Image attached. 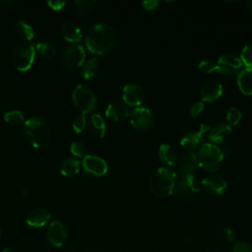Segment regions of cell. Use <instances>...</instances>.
<instances>
[{"label":"cell","mask_w":252,"mask_h":252,"mask_svg":"<svg viewBox=\"0 0 252 252\" xmlns=\"http://www.w3.org/2000/svg\"><path fill=\"white\" fill-rule=\"evenodd\" d=\"M198 165L197 155L195 152H185L178 160V168L181 176L193 174Z\"/></svg>","instance_id":"obj_18"},{"label":"cell","mask_w":252,"mask_h":252,"mask_svg":"<svg viewBox=\"0 0 252 252\" xmlns=\"http://www.w3.org/2000/svg\"><path fill=\"white\" fill-rule=\"evenodd\" d=\"M198 68H199V70H201L202 72H204L206 74H211V73L217 71V62L212 59H204V60L200 61Z\"/></svg>","instance_id":"obj_34"},{"label":"cell","mask_w":252,"mask_h":252,"mask_svg":"<svg viewBox=\"0 0 252 252\" xmlns=\"http://www.w3.org/2000/svg\"><path fill=\"white\" fill-rule=\"evenodd\" d=\"M200 252H218V251L215 249H211V248H202L200 250Z\"/></svg>","instance_id":"obj_42"},{"label":"cell","mask_w":252,"mask_h":252,"mask_svg":"<svg viewBox=\"0 0 252 252\" xmlns=\"http://www.w3.org/2000/svg\"><path fill=\"white\" fill-rule=\"evenodd\" d=\"M2 252H14V251L12 249H10V248H5V249H3Z\"/></svg>","instance_id":"obj_44"},{"label":"cell","mask_w":252,"mask_h":252,"mask_svg":"<svg viewBox=\"0 0 252 252\" xmlns=\"http://www.w3.org/2000/svg\"><path fill=\"white\" fill-rule=\"evenodd\" d=\"M222 233H223L224 238H225L227 241H232V240H234V238H235V232H234V230H233L232 228H230V227H225V228H223Z\"/></svg>","instance_id":"obj_40"},{"label":"cell","mask_w":252,"mask_h":252,"mask_svg":"<svg viewBox=\"0 0 252 252\" xmlns=\"http://www.w3.org/2000/svg\"><path fill=\"white\" fill-rule=\"evenodd\" d=\"M241 118H242V113L237 107L231 106L228 108L226 112V121L229 126H236L240 122Z\"/></svg>","instance_id":"obj_30"},{"label":"cell","mask_w":252,"mask_h":252,"mask_svg":"<svg viewBox=\"0 0 252 252\" xmlns=\"http://www.w3.org/2000/svg\"><path fill=\"white\" fill-rule=\"evenodd\" d=\"M66 2L65 1H60V0H50V1H47V5L53 9V10H61L64 6H65Z\"/></svg>","instance_id":"obj_39"},{"label":"cell","mask_w":252,"mask_h":252,"mask_svg":"<svg viewBox=\"0 0 252 252\" xmlns=\"http://www.w3.org/2000/svg\"><path fill=\"white\" fill-rule=\"evenodd\" d=\"M202 186L210 194L221 195L225 192L227 183L219 175H209L202 180Z\"/></svg>","instance_id":"obj_16"},{"label":"cell","mask_w":252,"mask_h":252,"mask_svg":"<svg viewBox=\"0 0 252 252\" xmlns=\"http://www.w3.org/2000/svg\"><path fill=\"white\" fill-rule=\"evenodd\" d=\"M86 123H87V120H86V116L85 114L83 113H80L78 115L75 116V118L73 119L72 121V127H73V130L77 133H80L82 132L85 127H86Z\"/></svg>","instance_id":"obj_35"},{"label":"cell","mask_w":252,"mask_h":252,"mask_svg":"<svg viewBox=\"0 0 252 252\" xmlns=\"http://www.w3.org/2000/svg\"><path fill=\"white\" fill-rule=\"evenodd\" d=\"M122 98L127 105L139 106L145 98V93L140 85L130 83L123 88Z\"/></svg>","instance_id":"obj_13"},{"label":"cell","mask_w":252,"mask_h":252,"mask_svg":"<svg viewBox=\"0 0 252 252\" xmlns=\"http://www.w3.org/2000/svg\"><path fill=\"white\" fill-rule=\"evenodd\" d=\"M85 50L80 44H72L65 47L62 53L63 65L69 70H76L84 65Z\"/></svg>","instance_id":"obj_7"},{"label":"cell","mask_w":252,"mask_h":252,"mask_svg":"<svg viewBox=\"0 0 252 252\" xmlns=\"http://www.w3.org/2000/svg\"><path fill=\"white\" fill-rule=\"evenodd\" d=\"M23 132L29 143L35 148L45 147L50 140L49 126L39 117L29 118L24 124Z\"/></svg>","instance_id":"obj_3"},{"label":"cell","mask_w":252,"mask_h":252,"mask_svg":"<svg viewBox=\"0 0 252 252\" xmlns=\"http://www.w3.org/2000/svg\"><path fill=\"white\" fill-rule=\"evenodd\" d=\"M95 1L93 0H76L74 1V10L76 14L82 18L90 17L94 9Z\"/></svg>","instance_id":"obj_26"},{"label":"cell","mask_w":252,"mask_h":252,"mask_svg":"<svg viewBox=\"0 0 252 252\" xmlns=\"http://www.w3.org/2000/svg\"><path fill=\"white\" fill-rule=\"evenodd\" d=\"M0 236H1V229H0Z\"/></svg>","instance_id":"obj_45"},{"label":"cell","mask_w":252,"mask_h":252,"mask_svg":"<svg viewBox=\"0 0 252 252\" xmlns=\"http://www.w3.org/2000/svg\"><path fill=\"white\" fill-rule=\"evenodd\" d=\"M14 3L15 1L13 0H0V7H9Z\"/></svg>","instance_id":"obj_41"},{"label":"cell","mask_w":252,"mask_h":252,"mask_svg":"<svg viewBox=\"0 0 252 252\" xmlns=\"http://www.w3.org/2000/svg\"><path fill=\"white\" fill-rule=\"evenodd\" d=\"M242 63L239 57L233 54H223L217 61V71L223 76L238 75L242 70Z\"/></svg>","instance_id":"obj_9"},{"label":"cell","mask_w":252,"mask_h":252,"mask_svg":"<svg viewBox=\"0 0 252 252\" xmlns=\"http://www.w3.org/2000/svg\"><path fill=\"white\" fill-rule=\"evenodd\" d=\"M70 151L71 153L75 156V157H79V158H84L87 156V152H88V148L87 146L80 142V141H75L71 144L70 146Z\"/></svg>","instance_id":"obj_33"},{"label":"cell","mask_w":252,"mask_h":252,"mask_svg":"<svg viewBox=\"0 0 252 252\" xmlns=\"http://www.w3.org/2000/svg\"><path fill=\"white\" fill-rule=\"evenodd\" d=\"M232 252H252V245L242 241L234 242L232 245Z\"/></svg>","instance_id":"obj_36"},{"label":"cell","mask_w":252,"mask_h":252,"mask_svg":"<svg viewBox=\"0 0 252 252\" xmlns=\"http://www.w3.org/2000/svg\"><path fill=\"white\" fill-rule=\"evenodd\" d=\"M62 36L70 42H78L82 39V31L81 29L73 23H65L61 27Z\"/></svg>","instance_id":"obj_23"},{"label":"cell","mask_w":252,"mask_h":252,"mask_svg":"<svg viewBox=\"0 0 252 252\" xmlns=\"http://www.w3.org/2000/svg\"><path fill=\"white\" fill-rule=\"evenodd\" d=\"M239 59L245 68H252V47L250 45L243 46Z\"/></svg>","instance_id":"obj_32"},{"label":"cell","mask_w":252,"mask_h":252,"mask_svg":"<svg viewBox=\"0 0 252 252\" xmlns=\"http://www.w3.org/2000/svg\"><path fill=\"white\" fill-rule=\"evenodd\" d=\"M176 173L169 167H159L155 170L149 181L152 193L158 197H167L173 193L176 184Z\"/></svg>","instance_id":"obj_2"},{"label":"cell","mask_w":252,"mask_h":252,"mask_svg":"<svg viewBox=\"0 0 252 252\" xmlns=\"http://www.w3.org/2000/svg\"><path fill=\"white\" fill-rule=\"evenodd\" d=\"M99 69V64L98 61L95 57H93L91 59H89L82 68V75L84 76V78L86 79H90L92 77H94Z\"/></svg>","instance_id":"obj_28"},{"label":"cell","mask_w":252,"mask_h":252,"mask_svg":"<svg viewBox=\"0 0 252 252\" xmlns=\"http://www.w3.org/2000/svg\"><path fill=\"white\" fill-rule=\"evenodd\" d=\"M222 94V86L219 81L211 80L206 82L200 91L201 98L205 102H214L220 97Z\"/></svg>","instance_id":"obj_15"},{"label":"cell","mask_w":252,"mask_h":252,"mask_svg":"<svg viewBox=\"0 0 252 252\" xmlns=\"http://www.w3.org/2000/svg\"><path fill=\"white\" fill-rule=\"evenodd\" d=\"M85 171L94 176H102L107 172L108 166L106 161L97 156L87 155L82 161Z\"/></svg>","instance_id":"obj_12"},{"label":"cell","mask_w":252,"mask_h":252,"mask_svg":"<svg viewBox=\"0 0 252 252\" xmlns=\"http://www.w3.org/2000/svg\"><path fill=\"white\" fill-rule=\"evenodd\" d=\"M246 6H247V7H248V9L252 12V0L247 1V2H246Z\"/></svg>","instance_id":"obj_43"},{"label":"cell","mask_w":252,"mask_h":252,"mask_svg":"<svg viewBox=\"0 0 252 252\" xmlns=\"http://www.w3.org/2000/svg\"><path fill=\"white\" fill-rule=\"evenodd\" d=\"M50 219V213L43 208H35L29 212L26 217V222L30 226L40 227L47 223Z\"/></svg>","instance_id":"obj_19"},{"label":"cell","mask_w":252,"mask_h":252,"mask_svg":"<svg viewBox=\"0 0 252 252\" xmlns=\"http://www.w3.org/2000/svg\"><path fill=\"white\" fill-rule=\"evenodd\" d=\"M205 106H204V103L203 101H196L194 104L191 105L190 107V110H189V113H190V116L195 118L197 116H199L203 110H204Z\"/></svg>","instance_id":"obj_37"},{"label":"cell","mask_w":252,"mask_h":252,"mask_svg":"<svg viewBox=\"0 0 252 252\" xmlns=\"http://www.w3.org/2000/svg\"><path fill=\"white\" fill-rule=\"evenodd\" d=\"M34 54L35 50L32 45L28 43H20L16 45L12 51V63L19 71H27L33 63Z\"/></svg>","instance_id":"obj_6"},{"label":"cell","mask_w":252,"mask_h":252,"mask_svg":"<svg viewBox=\"0 0 252 252\" xmlns=\"http://www.w3.org/2000/svg\"><path fill=\"white\" fill-rule=\"evenodd\" d=\"M232 128L227 123H218L212 129L209 130L208 139L214 145H220L223 143L231 134Z\"/></svg>","instance_id":"obj_17"},{"label":"cell","mask_w":252,"mask_h":252,"mask_svg":"<svg viewBox=\"0 0 252 252\" xmlns=\"http://www.w3.org/2000/svg\"><path fill=\"white\" fill-rule=\"evenodd\" d=\"M35 48L39 52V54L45 58H52L56 54V49L54 45L46 41L36 42Z\"/></svg>","instance_id":"obj_29"},{"label":"cell","mask_w":252,"mask_h":252,"mask_svg":"<svg viewBox=\"0 0 252 252\" xmlns=\"http://www.w3.org/2000/svg\"><path fill=\"white\" fill-rule=\"evenodd\" d=\"M89 125V129L91 131V133L97 138H102L105 134L106 131V126H105V122L103 120V118L97 114V113H94L92 114V116L89 119L88 122Z\"/></svg>","instance_id":"obj_22"},{"label":"cell","mask_w":252,"mask_h":252,"mask_svg":"<svg viewBox=\"0 0 252 252\" xmlns=\"http://www.w3.org/2000/svg\"><path fill=\"white\" fill-rule=\"evenodd\" d=\"M24 119L25 115L21 110H11L4 114V120L9 124H19Z\"/></svg>","instance_id":"obj_31"},{"label":"cell","mask_w":252,"mask_h":252,"mask_svg":"<svg viewBox=\"0 0 252 252\" xmlns=\"http://www.w3.org/2000/svg\"><path fill=\"white\" fill-rule=\"evenodd\" d=\"M158 158L162 163L172 166L177 162V154L175 150L168 144H162L158 148Z\"/></svg>","instance_id":"obj_24"},{"label":"cell","mask_w":252,"mask_h":252,"mask_svg":"<svg viewBox=\"0 0 252 252\" xmlns=\"http://www.w3.org/2000/svg\"><path fill=\"white\" fill-rule=\"evenodd\" d=\"M237 86L245 95H252V68H244L237 75Z\"/></svg>","instance_id":"obj_21"},{"label":"cell","mask_w":252,"mask_h":252,"mask_svg":"<svg viewBox=\"0 0 252 252\" xmlns=\"http://www.w3.org/2000/svg\"><path fill=\"white\" fill-rule=\"evenodd\" d=\"M210 130V126L206 123H202L195 132L187 133L180 141V145L182 148L186 150V152H195L198 148H200L203 142V136Z\"/></svg>","instance_id":"obj_10"},{"label":"cell","mask_w":252,"mask_h":252,"mask_svg":"<svg viewBox=\"0 0 252 252\" xmlns=\"http://www.w3.org/2000/svg\"><path fill=\"white\" fill-rule=\"evenodd\" d=\"M72 99L81 113L87 114L92 112L96 106V96L94 91L85 86L78 85L72 94Z\"/></svg>","instance_id":"obj_5"},{"label":"cell","mask_w":252,"mask_h":252,"mask_svg":"<svg viewBox=\"0 0 252 252\" xmlns=\"http://www.w3.org/2000/svg\"><path fill=\"white\" fill-rule=\"evenodd\" d=\"M130 123L139 132H146L154 124V114L147 107H136L130 113Z\"/></svg>","instance_id":"obj_8"},{"label":"cell","mask_w":252,"mask_h":252,"mask_svg":"<svg viewBox=\"0 0 252 252\" xmlns=\"http://www.w3.org/2000/svg\"><path fill=\"white\" fill-rule=\"evenodd\" d=\"M105 115L107 118L113 121H122L129 117L130 112L128 107L125 104L119 103V102H113L106 107Z\"/></svg>","instance_id":"obj_20"},{"label":"cell","mask_w":252,"mask_h":252,"mask_svg":"<svg viewBox=\"0 0 252 252\" xmlns=\"http://www.w3.org/2000/svg\"><path fill=\"white\" fill-rule=\"evenodd\" d=\"M198 190L199 189L194 174H189L181 176L180 180L175 184L173 192L175 193L176 198L185 199L191 194L198 192Z\"/></svg>","instance_id":"obj_14"},{"label":"cell","mask_w":252,"mask_h":252,"mask_svg":"<svg viewBox=\"0 0 252 252\" xmlns=\"http://www.w3.org/2000/svg\"><path fill=\"white\" fill-rule=\"evenodd\" d=\"M46 236L48 241L56 247L62 246L68 236L67 228L63 222L60 220H53L49 223L46 231Z\"/></svg>","instance_id":"obj_11"},{"label":"cell","mask_w":252,"mask_h":252,"mask_svg":"<svg viewBox=\"0 0 252 252\" xmlns=\"http://www.w3.org/2000/svg\"><path fill=\"white\" fill-rule=\"evenodd\" d=\"M117 32L107 23H96L89 28L86 34V46L94 54L108 53L116 44Z\"/></svg>","instance_id":"obj_1"},{"label":"cell","mask_w":252,"mask_h":252,"mask_svg":"<svg viewBox=\"0 0 252 252\" xmlns=\"http://www.w3.org/2000/svg\"><path fill=\"white\" fill-rule=\"evenodd\" d=\"M198 165L206 171L218 170L223 160V153L220 148L212 143L203 144L197 155Z\"/></svg>","instance_id":"obj_4"},{"label":"cell","mask_w":252,"mask_h":252,"mask_svg":"<svg viewBox=\"0 0 252 252\" xmlns=\"http://www.w3.org/2000/svg\"><path fill=\"white\" fill-rule=\"evenodd\" d=\"M15 30L17 34L26 40H32L34 36L33 28L25 20H18L15 25Z\"/></svg>","instance_id":"obj_27"},{"label":"cell","mask_w":252,"mask_h":252,"mask_svg":"<svg viewBox=\"0 0 252 252\" xmlns=\"http://www.w3.org/2000/svg\"><path fill=\"white\" fill-rule=\"evenodd\" d=\"M61 174L67 177L74 176L80 171V160L75 158H66L60 164Z\"/></svg>","instance_id":"obj_25"},{"label":"cell","mask_w":252,"mask_h":252,"mask_svg":"<svg viewBox=\"0 0 252 252\" xmlns=\"http://www.w3.org/2000/svg\"><path fill=\"white\" fill-rule=\"evenodd\" d=\"M159 4V1L158 0H144L142 2V6L145 10H148V11H153L155 10Z\"/></svg>","instance_id":"obj_38"}]
</instances>
